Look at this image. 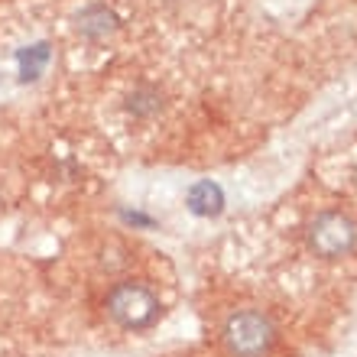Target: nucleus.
<instances>
[{"instance_id":"f257e3e1","label":"nucleus","mask_w":357,"mask_h":357,"mask_svg":"<svg viewBox=\"0 0 357 357\" xmlns=\"http://www.w3.org/2000/svg\"><path fill=\"white\" fill-rule=\"evenodd\" d=\"M107 315H111L114 325H121L123 331H146L153 328L162 315V302L160 296L143 286V282H117L111 292H107Z\"/></svg>"},{"instance_id":"0eeeda50","label":"nucleus","mask_w":357,"mask_h":357,"mask_svg":"<svg viewBox=\"0 0 357 357\" xmlns=\"http://www.w3.org/2000/svg\"><path fill=\"white\" fill-rule=\"evenodd\" d=\"M162 107V94L156 91V88H137V91L127 98V111L133 114V117H153V114Z\"/></svg>"},{"instance_id":"423d86ee","label":"nucleus","mask_w":357,"mask_h":357,"mask_svg":"<svg viewBox=\"0 0 357 357\" xmlns=\"http://www.w3.org/2000/svg\"><path fill=\"white\" fill-rule=\"evenodd\" d=\"M49 62H52V46H49V43H33V46H23L17 52L20 82H39V78L46 75Z\"/></svg>"},{"instance_id":"7ed1b4c3","label":"nucleus","mask_w":357,"mask_h":357,"mask_svg":"<svg viewBox=\"0 0 357 357\" xmlns=\"http://www.w3.org/2000/svg\"><path fill=\"white\" fill-rule=\"evenodd\" d=\"M305 244L321 260H341L357 247V221L344 211H321L305 225Z\"/></svg>"},{"instance_id":"f03ea898","label":"nucleus","mask_w":357,"mask_h":357,"mask_svg":"<svg viewBox=\"0 0 357 357\" xmlns=\"http://www.w3.org/2000/svg\"><path fill=\"white\" fill-rule=\"evenodd\" d=\"M221 341L231 357H266L276 344V325L260 309L234 312L221 328Z\"/></svg>"},{"instance_id":"20e7f679","label":"nucleus","mask_w":357,"mask_h":357,"mask_svg":"<svg viewBox=\"0 0 357 357\" xmlns=\"http://www.w3.org/2000/svg\"><path fill=\"white\" fill-rule=\"evenodd\" d=\"M75 26H78V33H82L85 39L101 43V39H107V36L117 33L121 20H117V13H114L111 7H104V3H91V7H85L82 13H78Z\"/></svg>"},{"instance_id":"6e6552de","label":"nucleus","mask_w":357,"mask_h":357,"mask_svg":"<svg viewBox=\"0 0 357 357\" xmlns=\"http://www.w3.org/2000/svg\"><path fill=\"white\" fill-rule=\"evenodd\" d=\"M121 218L127 225H140V227H153V218L140 215V211H121Z\"/></svg>"},{"instance_id":"39448f33","label":"nucleus","mask_w":357,"mask_h":357,"mask_svg":"<svg viewBox=\"0 0 357 357\" xmlns=\"http://www.w3.org/2000/svg\"><path fill=\"white\" fill-rule=\"evenodd\" d=\"M185 205L195 218H218L225 211V188L211 178H202L185 192Z\"/></svg>"}]
</instances>
